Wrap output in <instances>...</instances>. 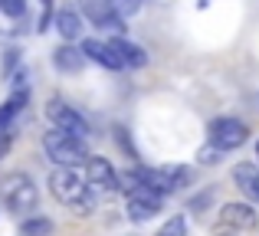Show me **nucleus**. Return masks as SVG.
Segmentation results:
<instances>
[{"mask_svg": "<svg viewBox=\"0 0 259 236\" xmlns=\"http://www.w3.org/2000/svg\"><path fill=\"white\" fill-rule=\"evenodd\" d=\"M43 151L56 167H85V161H89L85 138H79L72 131H63L56 125L43 134Z\"/></svg>", "mask_w": 259, "mask_h": 236, "instance_id": "2", "label": "nucleus"}, {"mask_svg": "<svg viewBox=\"0 0 259 236\" xmlns=\"http://www.w3.org/2000/svg\"><path fill=\"white\" fill-rule=\"evenodd\" d=\"M0 200L10 213H26V210H36L39 191L30 174H7L0 180Z\"/></svg>", "mask_w": 259, "mask_h": 236, "instance_id": "3", "label": "nucleus"}, {"mask_svg": "<svg viewBox=\"0 0 259 236\" xmlns=\"http://www.w3.org/2000/svg\"><path fill=\"white\" fill-rule=\"evenodd\" d=\"M112 4L115 7H118V13H121V17H135V13H138L141 10V0H112Z\"/></svg>", "mask_w": 259, "mask_h": 236, "instance_id": "20", "label": "nucleus"}, {"mask_svg": "<svg viewBox=\"0 0 259 236\" xmlns=\"http://www.w3.org/2000/svg\"><path fill=\"white\" fill-rule=\"evenodd\" d=\"M161 197H164V194H158L154 187H148L145 180L132 184L125 191V213H128V220H132V223H145V220L158 217Z\"/></svg>", "mask_w": 259, "mask_h": 236, "instance_id": "5", "label": "nucleus"}, {"mask_svg": "<svg viewBox=\"0 0 259 236\" xmlns=\"http://www.w3.org/2000/svg\"><path fill=\"white\" fill-rule=\"evenodd\" d=\"M112 46L118 50V56H121V63H125V69H141V66H148L145 46H138V43H132V39H125L121 33H115V36H112Z\"/></svg>", "mask_w": 259, "mask_h": 236, "instance_id": "13", "label": "nucleus"}, {"mask_svg": "<svg viewBox=\"0 0 259 236\" xmlns=\"http://www.w3.org/2000/svg\"><path fill=\"white\" fill-rule=\"evenodd\" d=\"M259 223V213L253 210V204H223V210H220V230H236V233H243V230H253V226Z\"/></svg>", "mask_w": 259, "mask_h": 236, "instance_id": "10", "label": "nucleus"}, {"mask_svg": "<svg viewBox=\"0 0 259 236\" xmlns=\"http://www.w3.org/2000/svg\"><path fill=\"white\" fill-rule=\"evenodd\" d=\"M50 191L59 204H66L76 217H89L95 210V200L99 194L89 187L85 174H79V167H53L50 171Z\"/></svg>", "mask_w": 259, "mask_h": 236, "instance_id": "1", "label": "nucleus"}, {"mask_svg": "<svg viewBox=\"0 0 259 236\" xmlns=\"http://www.w3.org/2000/svg\"><path fill=\"white\" fill-rule=\"evenodd\" d=\"M207 134H210V145H217L220 151H236V148L246 145L249 128H246V121H240L233 115H220V118L210 121Z\"/></svg>", "mask_w": 259, "mask_h": 236, "instance_id": "6", "label": "nucleus"}, {"mask_svg": "<svg viewBox=\"0 0 259 236\" xmlns=\"http://www.w3.org/2000/svg\"><path fill=\"white\" fill-rule=\"evenodd\" d=\"M79 46H82V53L92 63L105 66V69H125V63H121L118 50L112 46V39H82Z\"/></svg>", "mask_w": 259, "mask_h": 236, "instance_id": "11", "label": "nucleus"}, {"mask_svg": "<svg viewBox=\"0 0 259 236\" xmlns=\"http://www.w3.org/2000/svg\"><path fill=\"white\" fill-rule=\"evenodd\" d=\"M79 10L95 30H105V33H121L125 30V17L118 13V7L112 0H79Z\"/></svg>", "mask_w": 259, "mask_h": 236, "instance_id": "7", "label": "nucleus"}, {"mask_svg": "<svg viewBox=\"0 0 259 236\" xmlns=\"http://www.w3.org/2000/svg\"><path fill=\"white\" fill-rule=\"evenodd\" d=\"M53 26H56V33L66 39V43H76V39H82V33H85V17H82V10L63 7V10H56Z\"/></svg>", "mask_w": 259, "mask_h": 236, "instance_id": "12", "label": "nucleus"}, {"mask_svg": "<svg viewBox=\"0 0 259 236\" xmlns=\"http://www.w3.org/2000/svg\"><path fill=\"white\" fill-rule=\"evenodd\" d=\"M141 180L158 194H177L194 180V171L184 164H161V167H138Z\"/></svg>", "mask_w": 259, "mask_h": 236, "instance_id": "4", "label": "nucleus"}, {"mask_svg": "<svg viewBox=\"0 0 259 236\" xmlns=\"http://www.w3.org/2000/svg\"><path fill=\"white\" fill-rule=\"evenodd\" d=\"M85 53H82V46H59V50H53V66H56L59 72H79L85 66Z\"/></svg>", "mask_w": 259, "mask_h": 236, "instance_id": "14", "label": "nucleus"}, {"mask_svg": "<svg viewBox=\"0 0 259 236\" xmlns=\"http://www.w3.org/2000/svg\"><path fill=\"white\" fill-rule=\"evenodd\" d=\"M85 180L95 194H115L121 191V174L115 171V164L102 154H89L85 161Z\"/></svg>", "mask_w": 259, "mask_h": 236, "instance_id": "8", "label": "nucleus"}, {"mask_svg": "<svg viewBox=\"0 0 259 236\" xmlns=\"http://www.w3.org/2000/svg\"><path fill=\"white\" fill-rule=\"evenodd\" d=\"M20 236H53V220L50 217H26L20 223Z\"/></svg>", "mask_w": 259, "mask_h": 236, "instance_id": "16", "label": "nucleus"}, {"mask_svg": "<svg viewBox=\"0 0 259 236\" xmlns=\"http://www.w3.org/2000/svg\"><path fill=\"white\" fill-rule=\"evenodd\" d=\"M190 233V223H187V217H171V220H164V223L158 226V233L154 236H187Z\"/></svg>", "mask_w": 259, "mask_h": 236, "instance_id": "17", "label": "nucleus"}, {"mask_svg": "<svg viewBox=\"0 0 259 236\" xmlns=\"http://www.w3.org/2000/svg\"><path fill=\"white\" fill-rule=\"evenodd\" d=\"M233 184L240 187L249 200L259 204V164H236L233 167Z\"/></svg>", "mask_w": 259, "mask_h": 236, "instance_id": "15", "label": "nucleus"}, {"mask_svg": "<svg viewBox=\"0 0 259 236\" xmlns=\"http://www.w3.org/2000/svg\"><path fill=\"white\" fill-rule=\"evenodd\" d=\"M46 118H50L56 128H63V131H72V134H79V138H89V134H92V128H89L85 115H79V109H72V105L59 102V99H53V102L46 105Z\"/></svg>", "mask_w": 259, "mask_h": 236, "instance_id": "9", "label": "nucleus"}, {"mask_svg": "<svg viewBox=\"0 0 259 236\" xmlns=\"http://www.w3.org/2000/svg\"><path fill=\"white\" fill-rule=\"evenodd\" d=\"M223 154H227V151H220L217 145H207V148H200V151H197V161H200V164H220Z\"/></svg>", "mask_w": 259, "mask_h": 236, "instance_id": "19", "label": "nucleus"}, {"mask_svg": "<svg viewBox=\"0 0 259 236\" xmlns=\"http://www.w3.org/2000/svg\"><path fill=\"white\" fill-rule=\"evenodd\" d=\"M0 13L10 20H20L26 13V0H0Z\"/></svg>", "mask_w": 259, "mask_h": 236, "instance_id": "18", "label": "nucleus"}, {"mask_svg": "<svg viewBox=\"0 0 259 236\" xmlns=\"http://www.w3.org/2000/svg\"><path fill=\"white\" fill-rule=\"evenodd\" d=\"M256 158H259V145H256Z\"/></svg>", "mask_w": 259, "mask_h": 236, "instance_id": "21", "label": "nucleus"}]
</instances>
